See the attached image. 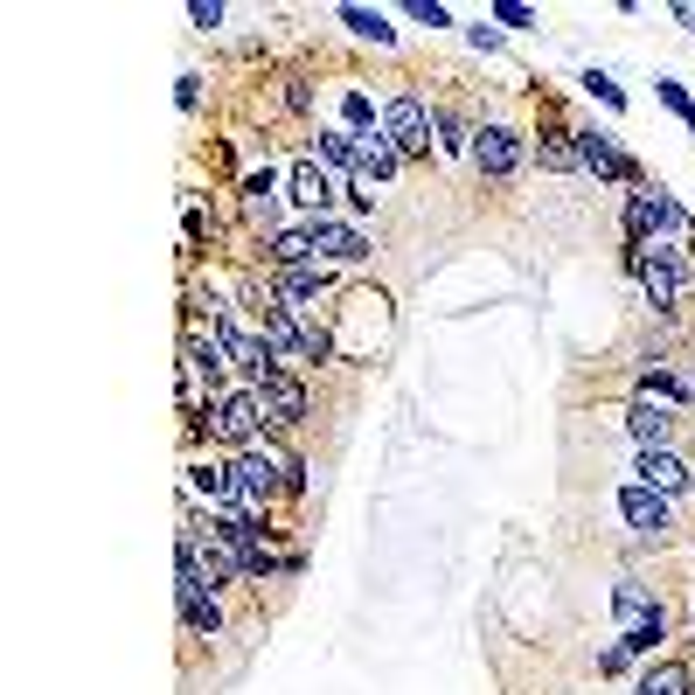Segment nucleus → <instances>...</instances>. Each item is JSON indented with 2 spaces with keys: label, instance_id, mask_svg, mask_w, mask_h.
Masks as SVG:
<instances>
[{
  "label": "nucleus",
  "instance_id": "obj_1",
  "mask_svg": "<svg viewBox=\"0 0 695 695\" xmlns=\"http://www.w3.org/2000/svg\"><path fill=\"white\" fill-rule=\"evenodd\" d=\"M626 230H633V251L647 258H689L695 251V223L675 195H661L654 181H633L626 195Z\"/></svg>",
  "mask_w": 695,
  "mask_h": 695
},
{
  "label": "nucleus",
  "instance_id": "obj_2",
  "mask_svg": "<svg viewBox=\"0 0 695 695\" xmlns=\"http://www.w3.org/2000/svg\"><path fill=\"white\" fill-rule=\"evenodd\" d=\"M612 619H619V647L626 654H654L668 640V612L640 584H612Z\"/></svg>",
  "mask_w": 695,
  "mask_h": 695
},
{
  "label": "nucleus",
  "instance_id": "obj_3",
  "mask_svg": "<svg viewBox=\"0 0 695 695\" xmlns=\"http://www.w3.org/2000/svg\"><path fill=\"white\" fill-rule=\"evenodd\" d=\"M237 480H244L251 508H265V501H278V494H292V487H299V459L258 438V445H244V452H237Z\"/></svg>",
  "mask_w": 695,
  "mask_h": 695
},
{
  "label": "nucleus",
  "instance_id": "obj_4",
  "mask_svg": "<svg viewBox=\"0 0 695 695\" xmlns=\"http://www.w3.org/2000/svg\"><path fill=\"white\" fill-rule=\"evenodd\" d=\"M202 424H209V438H223V445H258L265 424H272V411H265L258 390H223V397H209Z\"/></svg>",
  "mask_w": 695,
  "mask_h": 695
},
{
  "label": "nucleus",
  "instance_id": "obj_5",
  "mask_svg": "<svg viewBox=\"0 0 695 695\" xmlns=\"http://www.w3.org/2000/svg\"><path fill=\"white\" fill-rule=\"evenodd\" d=\"M216 341H223V355H230V369H244L251 383H258V376H272V369H278L272 341H265L258 327H244V320H230V313H216Z\"/></svg>",
  "mask_w": 695,
  "mask_h": 695
},
{
  "label": "nucleus",
  "instance_id": "obj_6",
  "mask_svg": "<svg viewBox=\"0 0 695 695\" xmlns=\"http://www.w3.org/2000/svg\"><path fill=\"white\" fill-rule=\"evenodd\" d=\"M285 195H292V209H306V216H334L341 174H334V167H320V160L306 153V160H292V174H285Z\"/></svg>",
  "mask_w": 695,
  "mask_h": 695
},
{
  "label": "nucleus",
  "instance_id": "obj_7",
  "mask_svg": "<svg viewBox=\"0 0 695 695\" xmlns=\"http://www.w3.org/2000/svg\"><path fill=\"white\" fill-rule=\"evenodd\" d=\"M188 494H202L216 515H237V508H251V494H244L237 466H223V459H195V466H188Z\"/></svg>",
  "mask_w": 695,
  "mask_h": 695
},
{
  "label": "nucleus",
  "instance_id": "obj_8",
  "mask_svg": "<svg viewBox=\"0 0 695 695\" xmlns=\"http://www.w3.org/2000/svg\"><path fill=\"white\" fill-rule=\"evenodd\" d=\"M383 139H390L404 160L424 153V146H431V112H424V98H411V91L390 98V105H383Z\"/></svg>",
  "mask_w": 695,
  "mask_h": 695
},
{
  "label": "nucleus",
  "instance_id": "obj_9",
  "mask_svg": "<svg viewBox=\"0 0 695 695\" xmlns=\"http://www.w3.org/2000/svg\"><path fill=\"white\" fill-rule=\"evenodd\" d=\"M626 272L647 285V299H654V306H675V299L689 292V265H682V258H647V251H633V244H626Z\"/></svg>",
  "mask_w": 695,
  "mask_h": 695
},
{
  "label": "nucleus",
  "instance_id": "obj_10",
  "mask_svg": "<svg viewBox=\"0 0 695 695\" xmlns=\"http://www.w3.org/2000/svg\"><path fill=\"white\" fill-rule=\"evenodd\" d=\"M306 230H313L320 265H362V258H369V237H362L355 223H341V216H306Z\"/></svg>",
  "mask_w": 695,
  "mask_h": 695
},
{
  "label": "nucleus",
  "instance_id": "obj_11",
  "mask_svg": "<svg viewBox=\"0 0 695 695\" xmlns=\"http://www.w3.org/2000/svg\"><path fill=\"white\" fill-rule=\"evenodd\" d=\"M473 160H480V174L508 181V174L522 167V133H508V126H480V133H473Z\"/></svg>",
  "mask_w": 695,
  "mask_h": 695
},
{
  "label": "nucleus",
  "instance_id": "obj_12",
  "mask_svg": "<svg viewBox=\"0 0 695 695\" xmlns=\"http://www.w3.org/2000/svg\"><path fill=\"white\" fill-rule=\"evenodd\" d=\"M285 202H292V195L278 188V174H272V167L244 174V216H251L258 230H272V237H278V216H285Z\"/></svg>",
  "mask_w": 695,
  "mask_h": 695
},
{
  "label": "nucleus",
  "instance_id": "obj_13",
  "mask_svg": "<svg viewBox=\"0 0 695 695\" xmlns=\"http://www.w3.org/2000/svg\"><path fill=\"white\" fill-rule=\"evenodd\" d=\"M577 160H584V174H598V181H633V160L619 153L612 133H577Z\"/></svg>",
  "mask_w": 695,
  "mask_h": 695
},
{
  "label": "nucleus",
  "instance_id": "obj_14",
  "mask_svg": "<svg viewBox=\"0 0 695 695\" xmlns=\"http://www.w3.org/2000/svg\"><path fill=\"white\" fill-rule=\"evenodd\" d=\"M619 515L633 522V536H661L668 529V494H654V487H619Z\"/></svg>",
  "mask_w": 695,
  "mask_h": 695
},
{
  "label": "nucleus",
  "instance_id": "obj_15",
  "mask_svg": "<svg viewBox=\"0 0 695 695\" xmlns=\"http://www.w3.org/2000/svg\"><path fill=\"white\" fill-rule=\"evenodd\" d=\"M174 605H181V626H188L195 640L223 633V605H216V591H209V584H174Z\"/></svg>",
  "mask_w": 695,
  "mask_h": 695
},
{
  "label": "nucleus",
  "instance_id": "obj_16",
  "mask_svg": "<svg viewBox=\"0 0 695 695\" xmlns=\"http://www.w3.org/2000/svg\"><path fill=\"white\" fill-rule=\"evenodd\" d=\"M633 473H640V487H654V494H689V459H675V452H668V445H654V452H640V466H633Z\"/></svg>",
  "mask_w": 695,
  "mask_h": 695
},
{
  "label": "nucleus",
  "instance_id": "obj_17",
  "mask_svg": "<svg viewBox=\"0 0 695 695\" xmlns=\"http://www.w3.org/2000/svg\"><path fill=\"white\" fill-rule=\"evenodd\" d=\"M251 390L265 397V411H272V424H299V417H306V390H299V376H285V369H272V376H258Z\"/></svg>",
  "mask_w": 695,
  "mask_h": 695
},
{
  "label": "nucleus",
  "instance_id": "obj_18",
  "mask_svg": "<svg viewBox=\"0 0 695 695\" xmlns=\"http://www.w3.org/2000/svg\"><path fill=\"white\" fill-rule=\"evenodd\" d=\"M626 431L640 438V452L668 445V431H675V404H654V397H640V404L626 411Z\"/></svg>",
  "mask_w": 695,
  "mask_h": 695
},
{
  "label": "nucleus",
  "instance_id": "obj_19",
  "mask_svg": "<svg viewBox=\"0 0 695 695\" xmlns=\"http://www.w3.org/2000/svg\"><path fill=\"white\" fill-rule=\"evenodd\" d=\"M397 167H404V153L383 133H355V174H362V181H390Z\"/></svg>",
  "mask_w": 695,
  "mask_h": 695
},
{
  "label": "nucleus",
  "instance_id": "obj_20",
  "mask_svg": "<svg viewBox=\"0 0 695 695\" xmlns=\"http://www.w3.org/2000/svg\"><path fill=\"white\" fill-rule=\"evenodd\" d=\"M272 292L292 306V299H320L327 292V265H292V272H272Z\"/></svg>",
  "mask_w": 695,
  "mask_h": 695
},
{
  "label": "nucleus",
  "instance_id": "obj_21",
  "mask_svg": "<svg viewBox=\"0 0 695 695\" xmlns=\"http://www.w3.org/2000/svg\"><path fill=\"white\" fill-rule=\"evenodd\" d=\"M265 251H272L278 272H292V265H320V251H313V230H278Z\"/></svg>",
  "mask_w": 695,
  "mask_h": 695
},
{
  "label": "nucleus",
  "instance_id": "obj_22",
  "mask_svg": "<svg viewBox=\"0 0 695 695\" xmlns=\"http://www.w3.org/2000/svg\"><path fill=\"white\" fill-rule=\"evenodd\" d=\"M633 695H695V675L682 668V661H654L647 675H640V689Z\"/></svg>",
  "mask_w": 695,
  "mask_h": 695
},
{
  "label": "nucleus",
  "instance_id": "obj_23",
  "mask_svg": "<svg viewBox=\"0 0 695 695\" xmlns=\"http://www.w3.org/2000/svg\"><path fill=\"white\" fill-rule=\"evenodd\" d=\"M313 160L334 167V174H355V133H348V126H327L320 146H313Z\"/></svg>",
  "mask_w": 695,
  "mask_h": 695
},
{
  "label": "nucleus",
  "instance_id": "obj_24",
  "mask_svg": "<svg viewBox=\"0 0 695 695\" xmlns=\"http://www.w3.org/2000/svg\"><path fill=\"white\" fill-rule=\"evenodd\" d=\"M341 21H348V28H355L362 42H376V49H390V42H397V28H390V21H383L376 7H341Z\"/></svg>",
  "mask_w": 695,
  "mask_h": 695
},
{
  "label": "nucleus",
  "instance_id": "obj_25",
  "mask_svg": "<svg viewBox=\"0 0 695 695\" xmlns=\"http://www.w3.org/2000/svg\"><path fill=\"white\" fill-rule=\"evenodd\" d=\"M341 126H348V133H383V126H376V98L348 91V98H341Z\"/></svg>",
  "mask_w": 695,
  "mask_h": 695
},
{
  "label": "nucleus",
  "instance_id": "obj_26",
  "mask_svg": "<svg viewBox=\"0 0 695 695\" xmlns=\"http://www.w3.org/2000/svg\"><path fill=\"white\" fill-rule=\"evenodd\" d=\"M654 91H661V105H668V112H682V126H689V133H695V98H689V91H682L675 77H661Z\"/></svg>",
  "mask_w": 695,
  "mask_h": 695
},
{
  "label": "nucleus",
  "instance_id": "obj_27",
  "mask_svg": "<svg viewBox=\"0 0 695 695\" xmlns=\"http://www.w3.org/2000/svg\"><path fill=\"white\" fill-rule=\"evenodd\" d=\"M487 14H494L501 28H536V7H522V0H494Z\"/></svg>",
  "mask_w": 695,
  "mask_h": 695
},
{
  "label": "nucleus",
  "instance_id": "obj_28",
  "mask_svg": "<svg viewBox=\"0 0 695 695\" xmlns=\"http://www.w3.org/2000/svg\"><path fill=\"white\" fill-rule=\"evenodd\" d=\"M584 91H591V98H598V105H612V112H619V105H626V91H619V84H612V77H605V70H584Z\"/></svg>",
  "mask_w": 695,
  "mask_h": 695
},
{
  "label": "nucleus",
  "instance_id": "obj_29",
  "mask_svg": "<svg viewBox=\"0 0 695 695\" xmlns=\"http://www.w3.org/2000/svg\"><path fill=\"white\" fill-rule=\"evenodd\" d=\"M411 21H424V28H452V14H445L438 0H411Z\"/></svg>",
  "mask_w": 695,
  "mask_h": 695
},
{
  "label": "nucleus",
  "instance_id": "obj_30",
  "mask_svg": "<svg viewBox=\"0 0 695 695\" xmlns=\"http://www.w3.org/2000/svg\"><path fill=\"white\" fill-rule=\"evenodd\" d=\"M431 133H438V146H445V153H459V146H466V133H459V119H431Z\"/></svg>",
  "mask_w": 695,
  "mask_h": 695
},
{
  "label": "nucleus",
  "instance_id": "obj_31",
  "mask_svg": "<svg viewBox=\"0 0 695 695\" xmlns=\"http://www.w3.org/2000/svg\"><path fill=\"white\" fill-rule=\"evenodd\" d=\"M188 21H195V28H216V21H223V0H195Z\"/></svg>",
  "mask_w": 695,
  "mask_h": 695
},
{
  "label": "nucleus",
  "instance_id": "obj_32",
  "mask_svg": "<svg viewBox=\"0 0 695 695\" xmlns=\"http://www.w3.org/2000/svg\"><path fill=\"white\" fill-rule=\"evenodd\" d=\"M626 661H633V654H626V647H619V640H612V647H605V654H598V675H619V668H626Z\"/></svg>",
  "mask_w": 695,
  "mask_h": 695
}]
</instances>
